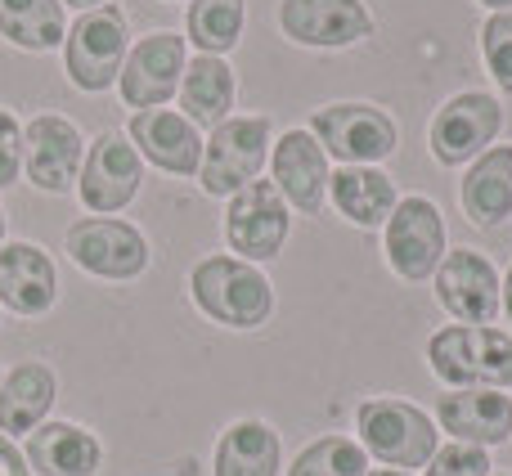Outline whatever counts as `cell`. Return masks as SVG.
Here are the masks:
<instances>
[{"mask_svg":"<svg viewBox=\"0 0 512 476\" xmlns=\"http://www.w3.org/2000/svg\"><path fill=\"white\" fill-rule=\"evenodd\" d=\"M189 297L212 324L234 333H252L274 315V288L261 265L239 261L230 252H212L189 270Z\"/></svg>","mask_w":512,"mask_h":476,"instance_id":"obj_1","label":"cell"},{"mask_svg":"<svg viewBox=\"0 0 512 476\" xmlns=\"http://www.w3.org/2000/svg\"><path fill=\"white\" fill-rule=\"evenodd\" d=\"M427 364L445 391H508L512 337L495 324H450L427 337Z\"/></svg>","mask_w":512,"mask_h":476,"instance_id":"obj_2","label":"cell"},{"mask_svg":"<svg viewBox=\"0 0 512 476\" xmlns=\"http://www.w3.org/2000/svg\"><path fill=\"white\" fill-rule=\"evenodd\" d=\"M355 432H360L364 454L396 472L427 468L432 454L441 450V427L432 414L396 396H373L355 409Z\"/></svg>","mask_w":512,"mask_h":476,"instance_id":"obj_3","label":"cell"},{"mask_svg":"<svg viewBox=\"0 0 512 476\" xmlns=\"http://www.w3.org/2000/svg\"><path fill=\"white\" fill-rule=\"evenodd\" d=\"M310 135L337 167H382L400 149V126L387 108L346 99V104H324L310 113Z\"/></svg>","mask_w":512,"mask_h":476,"instance_id":"obj_4","label":"cell"},{"mask_svg":"<svg viewBox=\"0 0 512 476\" xmlns=\"http://www.w3.org/2000/svg\"><path fill=\"white\" fill-rule=\"evenodd\" d=\"M274 126L270 117H225L221 126H212L203 140V162H198V185L207 198H234L239 189H248L252 180H261L265 162H270Z\"/></svg>","mask_w":512,"mask_h":476,"instance_id":"obj_5","label":"cell"},{"mask_svg":"<svg viewBox=\"0 0 512 476\" xmlns=\"http://www.w3.org/2000/svg\"><path fill=\"white\" fill-rule=\"evenodd\" d=\"M126 50H131V27H126L122 9L108 0V5L77 14V23L68 27V36H63V72H68V81L77 90L104 95V90H117Z\"/></svg>","mask_w":512,"mask_h":476,"instance_id":"obj_6","label":"cell"},{"mask_svg":"<svg viewBox=\"0 0 512 476\" xmlns=\"http://www.w3.org/2000/svg\"><path fill=\"white\" fill-rule=\"evenodd\" d=\"M382 252H387V265L396 270V279L405 283L432 279L436 265L450 252L441 207L427 194H405L396 203V212L387 216V225H382Z\"/></svg>","mask_w":512,"mask_h":476,"instance_id":"obj_7","label":"cell"},{"mask_svg":"<svg viewBox=\"0 0 512 476\" xmlns=\"http://www.w3.org/2000/svg\"><path fill=\"white\" fill-rule=\"evenodd\" d=\"M499 131H504V104L486 90H459L436 108L427 144L441 167H468L486 149H495Z\"/></svg>","mask_w":512,"mask_h":476,"instance_id":"obj_8","label":"cell"},{"mask_svg":"<svg viewBox=\"0 0 512 476\" xmlns=\"http://www.w3.org/2000/svg\"><path fill=\"white\" fill-rule=\"evenodd\" d=\"M144 185V158L126 131H99L86 144V162L77 176V198L90 216H117L135 203Z\"/></svg>","mask_w":512,"mask_h":476,"instance_id":"obj_9","label":"cell"},{"mask_svg":"<svg viewBox=\"0 0 512 476\" xmlns=\"http://www.w3.org/2000/svg\"><path fill=\"white\" fill-rule=\"evenodd\" d=\"M292 234V207L270 180H252L234 198H225V243L239 261H274Z\"/></svg>","mask_w":512,"mask_h":476,"instance_id":"obj_10","label":"cell"},{"mask_svg":"<svg viewBox=\"0 0 512 476\" xmlns=\"http://www.w3.org/2000/svg\"><path fill=\"white\" fill-rule=\"evenodd\" d=\"M279 32L301 50H355L378 32L364 0H279Z\"/></svg>","mask_w":512,"mask_h":476,"instance_id":"obj_11","label":"cell"},{"mask_svg":"<svg viewBox=\"0 0 512 476\" xmlns=\"http://www.w3.org/2000/svg\"><path fill=\"white\" fill-rule=\"evenodd\" d=\"M63 243H68L72 261L95 279L131 283L149 270V238L131 221H117V216H86V221L68 225Z\"/></svg>","mask_w":512,"mask_h":476,"instance_id":"obj_12","label":"cell"},{"mask_svg":"<svg viewBox=\"0 0 512 476\" xmlns=\"http://www.w3.org/2000/svg\"><path fill=\"white\" fill-rule=\"evenodd\" d=\"M189 63V41L176 32H149L126 50L122 77H117V95L126 108L144 113V108H167L176 99L180 77Z\"/></svg>","mask_w":512,"mask_h":476,"instance_id":"obj_13","label":"cell"},{"mask_svg":"<svg viewBox=\"0 0 512 476\" xmlns=\"http://www.w3.org/2000/svg\"><path fill=\"white\" fill-rule=\"evenodd\" d=\"M81 162H86V135L63 113H41L23 126V176L41 194L63 198L77 189Z\"/></svg>","mask_w":512,"mask_h":476,"instance_id":"obj_14","label":"cell"},{"mask_svg":"<svg viewBox=\"0 0 512 476\" xmlns=\"http://www.w3.org/2000/svg\"><path fill=\"white\" fill-rule=\"evenodd\" d=\"M436 301L450 319L459 324H495V315L504 310L499 297V270L490 256H481L477 247H450L445 261L432 274Z\"/></svg>","mask_w":512,"mask_h":476,"instance_id":"obj_15","label":"cell"},{"mask_svg":"<svg viewBox=\"0 0 512 476\" xmlns=\"http://www.w3.org/2000/svg\"><path fill=\"white\" fill-rule=\"evenodd\" d=\"M270 185L283 194V203L292 212L319 216L328 198V153L319 149V140L306 131V126H292L279 140L270 144Z\"/></svg>","mask_w":512,"mask_h":476,"instance_id":"obj_16","label":"cell"},{"mask_svg":"<svg viewBox=\"0 0 512 476\" xmlns=\"http://www.w3.org/2000/svg\"><path fill=\"white\" fill-rule=\"evenodd\" d=\"M126 140L135 144L144 162H153L167 176H198V162H203V131L189 122L180 108H144L131 113L126 122Z\"/></svg>","mask_w":512,"mask_h":476,"instance_id":"obj_17","label":"cell"},{"mask_svg":"<svg viewBox=\"0 0 512 476\" xmlns=\"http://www.w3.org/2000/svg\"><path fill=\"white\" fill-rule=\"evenodd\" d=\"M54 301H59V270L45 247L27 243V238L0 247V306L36 319L54 310Z\"/></svg>","mask_w":512,"mask_h":476,"instance_id":"obj_18","label":"cell"},{"mask_svg":"<svg viewBox=\"0 0 512 476\" xmlns=\"http://www.w3.org/2000/svg\"><path fill=\"white\" fill-rule=\"evenodd\" d=\"M436 427L450 432V441L495 450V445L512 441V396L481 387L445 391V396H436Z\"/></svg>","mask_w":512,"mask_h":476,"instance_id":"obj_19","label":"cell"},{"mask_svg":"<svg viewBox=\"0 0 512 476\" xmlns=\"http://www.w3.org/2000/svg\"><path fill=\"white\" fill-rule=\"evenodd\" d=\"M54 400H59V378H54L50 364L27 360L9 369L0 378V436H9V441L23 436L27 441L50 418Z\"/></svg>","mask_w":512,"mask_h":476,"instance_id":"obj_20","label":"cell"},{"mask_svg":"<svg viewBox=\"0 0 512 476\" xmlns=\"http://www.w3.org/2000/svg\"><path fill=\"white\" fill-rule=\"evenodd\" d=\"M463 216L481 230H499L512 221V144H495L477 162H468L459 185Z\"/></svg>","mask_w":512,"mask_h":476,"instance_id":"obj_21","label":"cell"},{"mask_svg":"<svg viewBox=\"0 0 512 476\" xmlns=\"http://www.w3.org/2000/svg\"><path fill=\"white\" fill-rule=\"evenodd\" d=\"M23 459H27V468L41 476H95L104 468V445L86 427L54 418V423H41L27 436Z\"/></svg>","mask_w":512,"mask_h":476,"instance_id":"obj_22","label":"cell"},{"mask_svg":"<svg viewBox=\"0 0 512 476\" xmlns=\"http://www.w3.org/2000/svg\"><path fill=\"white\" fill-rule=\"evenodd\" d=\"M180 113L198 126V131H212L225 117H234V104H239V77L225 59L216 54H198V59L185 63V77H180Z\"/></svg>","mask_w":512,"mask_h":476,"instance_id":"obj_23","label":"cell"},{"mask_svg":"<svg viewBox=\"0 0 512 476\" xmlns=\"http://www.w3.org/2000/svg\"><path fill=\"white\" fill-rule=\"evenodd\" d=\"M328 198H333L337 216H346V221L360 225V230L387 225V216L396 212V203H400L396 180L382 167H337L333 176H328Z\"/></svg>","mask_w":512,"mask_h":476,"instance_id":"obj_24","label":"cell"},{"mask_svg":"<svg viewBox=\"0 0 512 476\" xmlns=\"http://www.w3.org/2000/svg\"><path fill=\"white\" fill-rule=\"evenodd\" d=\"M283 468V445L279 432L261 418H243L230 423L216 441L212 476H279Z\"/></svg>","mask_w":512,"mask_h":476,"instance_id":"obj_25","label":"cell"},{"mask_svg":"<svg viewBox=\"0 0 512 476\" xmlns=\"http://www.w3.org/2000/svg\"><path fill=\"white\" fill-rule=\"evenodd\" d=\"M0 36L27 54H45L63 45V36H68L63 0H0Z\"/></svg>","mask_w":512,"mask_h":476,"instance_id":"obj_26","label":"cell"},{"mask_svg":"<svg viewBox=\"0 0 512 476\" xmlns=\"http://www.w3.org/2000/svg\"><path fill=\"white\" fill-rule=\"evenodd\" d=\"M243 27H248V0H189L185 41L198 54L225 59L243 41Z\"/></svg>","mask_w":512,"mask_h":476,"instance_id":"obj_27","label":"cell"},{"mask_svg":"<svg viewBox=\"0 0 512 476\" xmlns=\"http://www.w3.org/2000/svg\"><path fill=\"white\" fill-rule=\"evenodd\" d=\"M288 476H369V454L351 436H319L292 459Z\"/></svg>","mask_w":512,"mask_h":476,"instance_id":"obj_28","label":"cell"},{"mask_svg":"<svg viewBox=\"0 0 512 476\" xmlns=\"http://www.w3.org/2000/svg\"><path fill=\"white\" fill-rule=\"evenodd\" d=\"M481 59H486V72L495 77V86L512 95V9L490 14L481 23Z\"/></svg>","mask_w":512,"mask_h":476,"instance_id":"obj_29","label":"cell"},{"mask_svg":"<svg viewBox=\"0 0 512 476\" xmlns=\"http://www.w3.org/2000/svg\"><path fill=\"white\" fill-rule=\"evenodd\" d=\"M427 476H490V454L481 445H463L450 441L432 454L427 463Z\"/></svg>","mask_w":512,"mask_h":476,"instance_id":"obj_30","label":"cell"},{"mask_svg":"<svg viewBox=\"0 0 512 476\" xmlns=\"http://www.w3.org/2000/svg\"><path fill=\"white\" fill-rule=\"evenodd\" d=\"M23 176V126L0 104V189H9Z\"/></svg>","mask_w":512,"mask_h":476,"instance_id":"obj_31","label":"cell"},{"mask_svg":"<svg viewBox=\"0 0 512 476\" xmlns=\"http://www.w3.org/2000/svg\"><path fill=\"white\" fill-rule=\"evenodd\" d=\"M0 476H32V468H27L23 450H18L9 436H0Z\"/></svg>","mask_w":512,"mask_h":476,"instance_id":"obj_32","label":"cell"},{"mask_svg":"<svg viewBox=\"0 0 512 476\" xmlns=\"http://www.w3.org/2000/svg\"><path fill=\"white\" fill-rule=\"evenodd\" d=\"M499 297H504V315L512 319V265H508L504 279H499Z\"/></svg>","mask_w":512,"mask_h":476,"instance_id":"obj_33","label":"cell"},{"mask_svg":"<svg viewBox=\"0 0 512 476\" xmlns=\"http://www.w3.org/2000/svg\"><path fill=\"white\" fill-rule=\"evenodd\" d=\"M108 5V0H63V9H77V14H86V9H99Z\"/></svg>","mask_w":512,"mask_h":476,"instance_id":"obj_34","label":"cell"},{"mask_svg":"<svg viewBox=\"0 0 512 476\" xmlns=\"http://www.w3.org/2000/svg\"><path fill=\"white\" fill-rule=\"evenodd\" d=\"M481 9H490V14H508L512 9V0H477Z\"/></svg>","mask_w":512,"mask_h":476,"instance_id":"obj_35","label":"cell"},{"mask_svg":"<svg viewBox=\"0 0 512 476\" xmlns=\"http://www.w3.org/2000/svg\"><path fill=\"white\" fill-rule=\"evenodd\" d=\"M369 476H414V472H396V468H378V472H369Z\"/></svg>","mask_w":512,"mask_h":476,"instance_id":"obj_36","label":"cell"},{"mask_svg":"<svg viewBox=\"0 0 512 476\" xmlns=\"http://www.w3.org/2000/svg\"><path fill=\"white\" fill-rule=\"evenodd\" d=\"M0 247H5V207H0Z\"/></svg>","mask_w":512,"mask_h":476,"instance_id":"obj_37","label":"cell"},{"mask_svg":"<svg viewBox=\"0 0 512 476\" xmlns=\"http://www.w3.org/2000/svg\"><path fill=\"white\" fill-rule=\"evenodd\" d=\"M499 476H512V472H499Z\"/></svg>","mask_w":512,"mask_h":476,"instance_id":"obj_38","label":"cell"}]
</instances>
